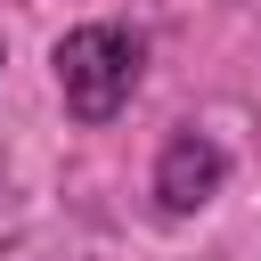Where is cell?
Wrapping results in <instances>:
<instances>
[{
	"label": "cell",
	"mask_w": 261,
	"mask_h": 261,
	"mask_svg": "<svg viewBox=\"0 0 261 261\" xmlns=\"http://www.w3.org/2000/svg\"><path fill=\"white\" fill-rule=\"evenodd\" d=\"M220 179H228V155H220L204 130H179V139L155 155V196H163V212H196V204H212Z\"/></svg>",
	"instance_id": "7a4b0ae2"
},
{
	"label": "cell",
	"mask_w": 261,
	"mask_h": 261,
	"mask_svg": "<svg viewBox=\"0 0 261 261\" xmlns=\"http://www.w3.org/2000/svg\"><path fill=\"white\" fill-rule=\"evenodd\" d=\"M57 90L73 122H114L139 90V33L122 24H82L57 41Z\"/></svg>",
	"instance_id": "6da1fadb"
}]
</instances>
